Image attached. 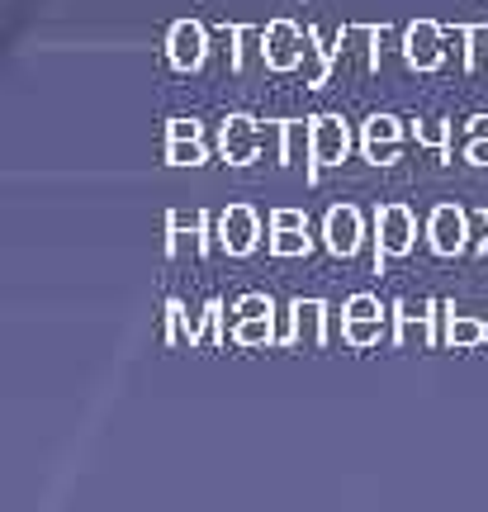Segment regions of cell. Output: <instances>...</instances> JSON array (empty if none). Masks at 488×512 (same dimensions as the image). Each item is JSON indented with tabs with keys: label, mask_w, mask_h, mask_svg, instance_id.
Wrapping results in <instances>:
<instances>
[{
	"label": "cell",
	"mask_w": 488,
	"mask_h": 512,
	"mask_svg": "<svg viewBox=\"0 0 488 512\" xmlns=\"http://www.w3.org/2000/svg\"><path fill=\"white\" fill-rule=\"evenodd\" d=\"M417 247V214L408 204H380L375 209V271L384 275L389 256H408Z\"/></svg>",
	"instance_id": "obj_1"
},
{
	"label": "cell",
	"mask_w": 488,
	"mask_h": 512,
	"mask_svg": "<svg viewBox=\"0 0 488 512\" xmlns=\"http://www.w3.org/2000/svg\"><path fill=\"white\" fill-rule=\"evenodd\" d=\"M313 152H308V181H318L323 166H342L351 157V124L342 114H313Z\"/></svg>",
	"instance_id": "obj_2"
},
{
	"label": "cell",
	"mask_w": 488,
	"mask_h": 512,
	"mask_svg": "<svg viewBox=\"0 0 488 512\" xmlns=\"http://www.w3.org/2000/svg\"><path fill=\"white\" fill-rule=\"evenodd\" d=\"M304 43H308V29H299L294 19H271L266 34H261V62L271 72H294L304 62Z\"/></svg>",
	"instance_id": "obj_3"
},
{
	"label": "cell",
	"mask_w": 488,
	"mask_h": 512,
	"mask_svg": "<svg viewBox=\"0 0 488 512\" xmlns=\"http://www.w3.org/2000/svg\"><path fill=\"white\" fill-rule=\"evenodd\" d=\"M261 147H266V133L256 124L252 114H228L223 128H218V152H223V162L228 166H252L261 157Z\"/></svg>",
	"instance_id": "obj_4"
},
{
	"label": "cell",
	"mask_w": 488,
	"mask_h": 512,
	"mask_svg": "<svg viewBox=\"0 0 488 512\" xmlns=\"http://www.w3.org/2000/svg\"><path fill=\"white\" fill-rule=\"evenodd\" d=\"M204 57H209V34H204V24L199 19H176L171 29H166V62L176 67V72H199L204 67Z\"/></svg>",
	"instance_id": "obj_5"
},
{
	"label": "cell",
	"mask_w": 488,
	"mask_h": 512,
	"mask_svg": "<svg viewBox=\"0 0 488 512\" xmlns=\"http://www.w3.org/2000/svg\"><path fill=\"white\" fill-rule=\"evenodd\" d=\"M218 247L228 256H252L256 242H261V219H256L252 204H228L218 214Z\"/></svg>",
	"instance_id": "obj_6"
},
{
	"label": "cell",
	"mask_w": 488,
	"mask_h": 512,
	"mask_svg": "<svg viewBox=\"0 0 488 512\" xmlns=\"http://www.w3.org/2000/svg\"><path fill=\"white\" fill-rule=\"evenodd\" d=\"M427 242L436 256H460L470 247V214L460 204H436L427 219Z\"/></svg>",
	"instance_id": "obj_7"
},
{
	"label": "cell",
	"mask_w": 488,
	"mask_h": 512,
	"mask_svg": "<svg viewBox=\"0 0 488 512\" xmlns=\"http://www.w3.org/2000/svg\"><path fill=\"white\" fill-rule=\"evenodd\" d=\"M323 242L332 256H356L365 242V219L356 204H332L323 219Z\"/></svg>",
	"instance_id": "obj_8"
},
{
	"label": "cell",
	"mask_w": 488,
	"mask_h": 512,
	"mask_svg": "<svg viewBox=\"0 0 488 512\" xmlns=\"http://www.w3.org/2000/svg\"><path fill=\"white\" fill-rule=\"evenodd\" d=\"M403 57H408L413 72H436L441 67L446 48H441V29H436L432 19H413L403 29Z\"/></svg>",
	"instance_id": "obj_9"
},
{
	"label": "cell",
	"mask_w": 488,
	"mask_h": 512,
	"mask_svg": "<svg viewBox=\"0 0 488 512\" xmlns=\"http://www.w3.org/2000/svg\"><path fill=\"white\" fill-rule=\"evenodd\" d=\"M290 347H323L327 342V304L323 299H294L290 309Z\"/></svg>",
	"instance_id": "obj_10"
},
{
	"label": "cell",
	"mask_w": 488,
	"mask_h": 512,
	"mask_svg": "<svg viewBox=\"0 0 488 512\" xmlns=\"http://www.w3.org/2000/svg\"><path fill=\"white\" fill-rule=\"evenodd\" d=\"M398 138H403V119H394V114H370V119L361 124V147H365V157H370L375 166L394 162Z\"/></svg>",
	"instance_id": "obj_11"
},
{
	"label": "cell",
	"mask_w": 488,
	"mask_h": 512,
	"mask_svg": "<svg viewBox=\"0 0 488 512\" xmlns=\"http://www.w3.org/2000/svg\"><path fill=\"white\" fill-rule=\"evenodd\" d=\"M436 304H422V309H398L394 313V342L398 347H422V351H432L441 337L432 332V318H436Z\"/></svg>",
	"instance_id": "obj_12"
},
{
	"label": "cell",
	"mask_w": 488,
	"mask_h": 512,
	"mask_svg": "<svg viewBox=\"0 0 488 512\" xmlns=\"http://www.w3.org/2000/svg\"><path fill=\"white\" fill-rule=\"evenodd\" d=\"M304 152H313V124L285 119V124H280V166H299Z\"/></svg>",
	"instance_id": "obj_13"
},
{
	"label": "cell",
	"mask_w": 488,
	"mask_h": 512,
	"mask_svg": "<svg viewBox=\"0 0 488 512\" xmlns=\"http://www.w3.org/2000/svg\"><path fill=\"white\" fill-rule=\"evenodd\" d=\"M228 342H237V347H275L280 342L275 337V313L271 318H237L228 328Z\"/></svg>",
	"instance_id": "obj_14"
},
{
	"label": "cell",
	"mask_w": 488,
	"mask_h": 512,
	"mask_svg": "<svg viewBox=\"0 0 488 512\" xmlns=\"http://www.w3.org/2000/svg\"><path fill=\"white\" fill-rule=\"evenodd\" d=\"M446 342H451L455 351L484 347V342H488V323H484V318H470V313H451V323H446Z\"/></svg>",
	"instance_id": "obj_15"
},
{
	"label": "cell",
	"mask_w": 488,
	"mask_h": 512,
	"mask_svg": "<svg viewBox=\"0 0 488 512\" xmlns=\"http://www.w3.org/2000/svg\"><path fill=\"white\" fill-rule=\"evenodd\" d=\"M384 318H342V342L346 347H380Z\"/></svg>",
	"instance_id": "obj_16"
},
{
	"label": "cell",
	"mask_w": 488,
	"mask_h": 512,
	"mask_svg": "<svg viewBox=\"0 0 488 512\" xmlns=\"http://www.w3.org/2000/svg\"><path fill=\"white\" fill-rule=\"evenodd\" d=\"M308 252H313V238H308V228L271 233V256H280V261H294V256H308Z\"/></svg>",
	"instance_id": "obj_17"
},
{
	"label": "cell",
	"mask_w": 488,
	"mask_h": 512,
	"mask_svg": "<svg viewBox=\"0 0 488 512\" xmlns=\"http://www.w3.org/2000/svg\"><path fill=\"white\" fill-rule=\"evenodd\" d=\"M204 162H209V152H204L199 138H190V143L166 138V166H204Z\"/></svg>",
	"instance_id": "obj_18"
},
{
	"label": "cell",
	"mask_w": 488,
	"mask_h": 512,
	"mask_svg": "<svg viewBox=\"0 0 488 512\" xmlns=\"http://www.w3.org/2000/svg\"><path fill=\"white\" fill-rule=\"evenodd\" d=\"M465 72H484L488 67V29H479V24H465Z\"/></svg>",
	"instance_id": "obj_19"
},
{
	"label": "cell",
	"mask_w": 488,
	"mask_h": 512,
	"mask_svg": "<svg viewBox=\"0 0 488 512\" xmlns=\"http://www.w3.org/2000/svg\"><path fill=\"white\" fill-rule=\"evenodd\" d=\"M417 143L436 147V152L451 162V124H441V119H422V124H417Z\"/></svg>",
	"instance_id": "obj_20"
},
{
	"label": "cell",
	"mask_w": 488,
	"mask_h": 512,
	"mask_svg": "<svg viewBox=\"0 0 488 512\" xmlns=\"http://www.w3.org/2000/svg\"><path fill=\"white\" fill-rule=\"evenodd\" d=\"M271 313H275L271 294H242V299L233 304V323L237 318H271Z\"/></svg>",
	"instance_id": "obj_21"
},
{
	"label": "cell",
	"mask_w": 488,
	"mask_h": 512,
	"mask_svg": "<svg viewBox=\"0 0 488 512\" xmlns=\"http://www.w3.org/2000/svg\"><path fill=\"white\" fill-rule=\"evenodd\" d=\"M342 318H384V304L375 299V294H351V299H346V309H342Z\"/></svg>",
	"instance_id": "obj_22"
},
{
	"label": "cell",
	"mask_w": 488,
	"mask_h": 512,
	"mask_svg": "<svg viewBox=\"0 0 488 512\" xmlns=\"http://www.w3.org/2000/svg\"><path fill=\"white\" fill-rule=\"evenodd\" d=\"M290 228H308L304 209H275L271 214V233H290Z\"/></svg>",
	"instance_id": "obj_23"
},
{
	"label": "cell",
	"mask_w": 488,
	"mask_h": 512,
	"mask_svg": "<svg viewBox=\"0 0 488 512\" xmlns=\"http://www.w3.org/2000/svg\"><path fill=\"white\" fill-rule=\"evenodd\" d=\"M166 138H176V143H190V138H199V119H171L166 124Z\"/></svg>",
	"instance_id": "obj_24"
},
{
	"label": "cell",
	"mask_w": 488,
	"mask_h": 512,
	"mask_svg": "<svg viewBox=\"0 0 488 512\" xmlns=\"http://www.w3.org/2000/svg\"><path fill=\"white\" fill-rule=\"evenodd\" d=\"M465 162L488 166V138H470V143H465Z\"/></svg>",
	"instance_id": "obj_25"
},
{
	"label": "cell",
	"mask_w": 488,
	"mask_h": 512,
	"mask_svg": "<svg viewBox=\"0 0 488 512\" xmlns=\"http://www.w3.org/2000/svg\"><path fill=\"white\" fill-rule=\"evenodd\" d=\"M470 138H488V114H474L470 119Z\"/></svg>",
	"instance_id": "obj_26"
}]
</instances>
